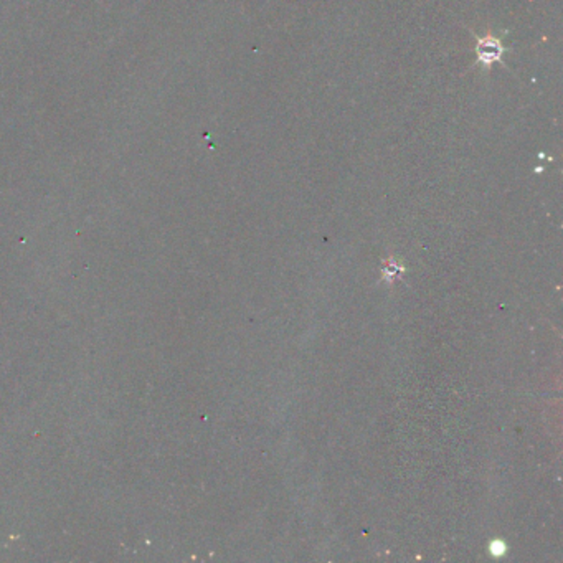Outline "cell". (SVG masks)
Wrapping results in <instances>:
<instances>
[{
  "mask_svg": "<svg viewBox=\"0 0 563 563\" xmlns=\"http://www.w3.org/2000/svg\"><path fill=\"white\" fill-rule=\"evenodd\" d=\"M476 54L479 63H482V65L486 66H491L494 61H501V58L504 55V46L501 44V40L496 39V36H486V39L477 40Z\"/></svg>",
  "mask_w": 563,
  "mask_h": 563,
  "instance_id": "1",
  "label": "cell"
}]
</instances>
